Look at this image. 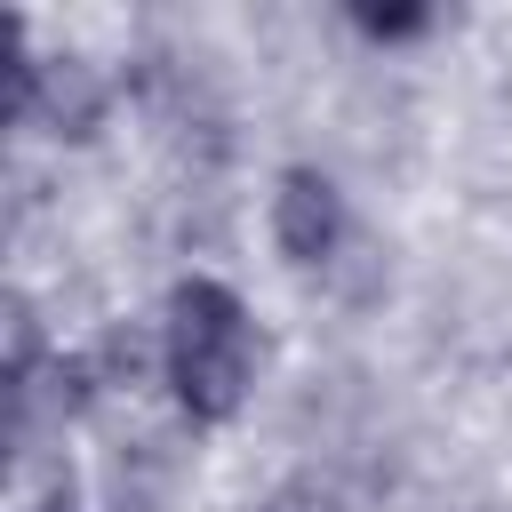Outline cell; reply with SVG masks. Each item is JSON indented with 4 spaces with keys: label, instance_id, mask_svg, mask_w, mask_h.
Listing matches in <instances>:
<instances>
[{
    "label": "cell",
    "instance_id": "cell-1",
    "mask_svg": "<svg viewBox=\"0 0 512 512\" xmlns=\"http://www.w3.org/2000/svg\"><path fill=\"white\" fill-rule=\"evenodd\" d=\"M232 376H240V328H232V304H216V296H184V392L224 400Z\"/></svg>",
    "mask_w": 512,
    "mask_h": 512
}]
</instances>
